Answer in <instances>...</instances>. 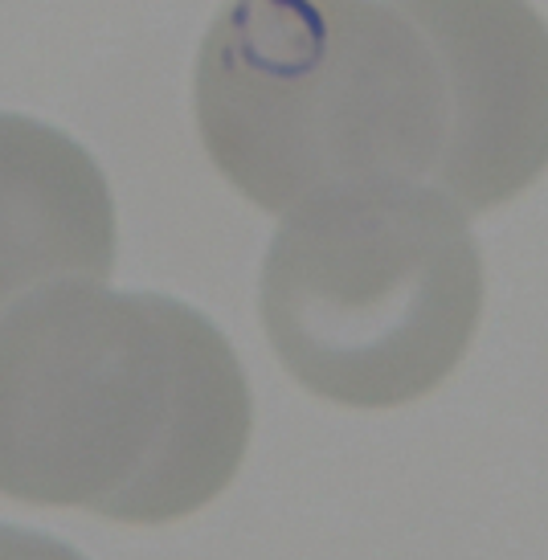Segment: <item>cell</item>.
Here are the masks:
<instances>
[{
    "label": "cell",
    "mask_w": 548,
    "mask_h": 560,
    "mask_svg": "<svg viewBox=\"0 0 548 560\" xmlns=\"http://www.w3.org/2000/svg\"><path fill=\"white\" fill-rule=\"evenodd\" d=\"M254 397L230 340L156 291L70 282L0 319V495L173 524L234 482Z\"/></svg>",
    "instance_id": "6da1fadb"
},
{
    "label": "cell",
    "mask_w": 548,
    "mask_h": 560,
    "mask_svg": "<svg viewBox=\"0 0 548 560\" xmlns=\"http://www.w3.org/2000/svg\"><path fill=\"white\" fill-rule=\"evenodd\" d=\"M209 160L267 213L376 180H430L446 86L397 0H225L197 54Z\"/></svg>",
    "instance_id": "7a4b0ae2"
},
{
    "label": "cell",
    "mask_w": 548,
    "mask_h": 560,
    "mask_svg": "<svg viewBox=\"0 0 548 560\" xmlns=\"http://www.w3.org/2000/svg\"><path fill=\"white\" fill-rule=\"evenodd\" d=\"M282 369L324 401L393 409L434 393L470 348L483 258L422 180H376L287 209L258 279Z\"/></svg>",
    "instance_id": "3957f363"
},
{
    "label": "cell",
    "mask_w": 548,
    "mask_h": 560,
    "mask_svg": "<svg viewBox=\"0 0 548 560\" xmlns=\"http://www.w3.org/2000/svg\"><path fill=\"white\" fill-rule=\"evenodd\" d=\"M434 46L446 140L430 185L463 213L520 197L548 168V25L528 0H397Z\"/></svg>",
    "instance_id": "277c9868"
},
{
    "label": "cell",
    "mask_w": 548,
    "mask_h": 560,
    "mask_svg": "<svg viewBox=\"0 0 548 560\" xmlns=\"http://www.w3.org/2000/svg\"><path fill=\"white\" fill-rule=\"evenodd\" d=\"M115 254V201L91 152L0 110V315L54 287L110 279Z\"/></svg>",
    "instance_id": "5b68a950"
}]
</instances>
